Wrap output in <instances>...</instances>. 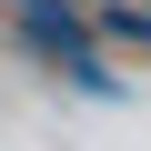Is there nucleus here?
Segmentation results:
<instances>
[{
    "mask_svg": "<svg viewBox=\"0 0 151 151\" xmlns=\"http://www.w3.org/2000/svg\"><path fill=\"white\" fill-rule=\"evenodd\" d=\"M10 20H20V40H30L40 60H60L81 91H121V81H111V60L91 50V20L70 10V0H10Z\"/></svg>",
    "mask_w": 151,
    "mask_h": 151,
    "instance_id": "1",
    "label": "nucleus"
}]
</instances>
